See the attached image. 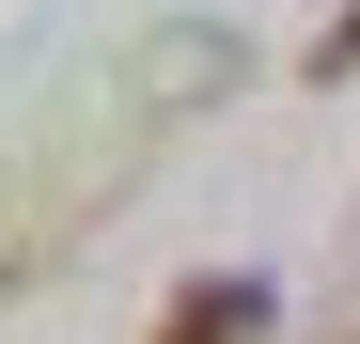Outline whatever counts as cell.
Listing matches in <instances>:
<instances>
[{
	"label": "cell",
	"mask_w": 360,
	"mask_h": 344,
	"mask_svg": "<svg viewBox=\"0 0 360 344\" xmlns=\"http://www.w3.org/2000/svg\"><path fill=\"white\" fill-rule=\"evenodd\" d=\"M235 79H251L235 16H157V32L126 47V110H141V126H188V110H219Z\"/></svg>",
	"instance_id": "cell-1"
},
{
	"label": "cell",
	"mask_w": 360,
	"mask_h": 344,
	"mask_svg": "<svg viewBox=\"0 0 360 344\" xmlns=\"http://www.w3.org/2000/svg\"><path fill=\"white\" fill-rule=\"evenodd\" d=\"M266 329H282V282L266 266H204V282H172V313L141 344H266Z\"/></svg>",
	"instance_id": "cell-2"
},
{
	"label": "cell",
	"mask_w": 360,
	"mask_h": 344,
	"mask_svg": "<svg viewBox=\"0 0 360 344\" xmlns=\"http://www.w3.org/2000/svg\"><path fill=\"white\" fill-rule=\"evenodd\" d=\"M314 79H360V0H345V16L314 32Z\"/></svg>",
	"instance_id": "cell-3"
}]
</instances>
